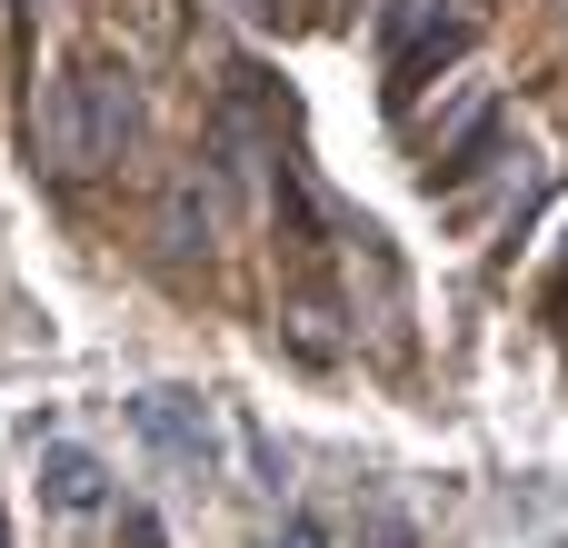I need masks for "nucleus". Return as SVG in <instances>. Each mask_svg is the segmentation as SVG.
<instances>
[{"instance_id": "4", "label": "nucleus", "mask_w": 568, "mask_h": 548, "mask_svg": "<svg viewBox=\"0 0 568 548\" xmlns=\"http://www.w3.org/2000/svg\"><path fill=\"white\" fill-rule=\"evenodd\" d=\"M40 499L70 509V519H80V509H110V469H100L90 449H50V459H40Z\"/></svg>"}, {"instance_id": "1", "label": "nucleus", "mask_w": 568, "mask_h": 548, "mask_svg": "<svg viewBox=\"0 0 568 548\" xmlns=\"http://www.w3.org/2000/svg\"><path fill=\"white\" fill-rule=\"evenodd\" d=\"M130 429L200 489V479H220V429H210V399H190V389H140L130 399Z\"/></svg>"}, {"instance_id": "2", "label": "nucleus", "mask_w": 568, "mask_h": 548, "mask_svg": "<svg viewBox=\"0 0 568 548\" xmlns=\"http://www.w3.org/2000/svg\"><path fill=\"white\" fill-rule=\"evenodd\" d=\"M70 90H80V160H90V170L130 160V150H140V80L100 60V70H70Z\"/></svg>"}, {"instance_id": "7", "label": "nucleus", "mask_w": 568, "mask_h": 548, "mask_svg": "<svg viewBox=\"0 0 568 548\" xmlns=\"http://www.w3.org/2000/svg\"><path fill=\"white\" fill-rule=\"evenodd\" d=\"M0 548H10V519H0Z\"/></svg>"}, {"instance_id": "3", "label": "nucleus", "mask_w": 568, "mask_h": 548, "mask_svg": "<svg viewBox=\"0 0 568 548\" xmlns=\"http://www.w3.org/2000/svg\"><path fill=\"white\" fill-rule=\"evenodd\" d=\"M210 240H220V200L200 190V170H180V180L160 190V250L190 260V250H210Z\"/></svg>"}, {"instance_id": "6", "label": "nucleus", "mask_w": 568, "mask_h": 548, "mask_svg": "<svg viewBox=\"0 0 568 548\" xmlns=\"http://www.w3.org/2000/svg\"><path fill=\"white\" fill-rule=\"evenodd\" d=\"M10 10H20V0H0V20H10Z\"/></svg>"}, {"instance_id": "5", "label": "nucleus", "mask_w": 568, "mask_h": 548, "mask_svg": "<svg viewBox=\"0 0 568 548\" xmlns=\"http://www.w3.org/2000/svg\"><path fill=\"white\" fill-rule=\"evenodd\" d=\"M290 548H320V529H310V519H300V529H290Z\"/></svg>"}]
</instances>
